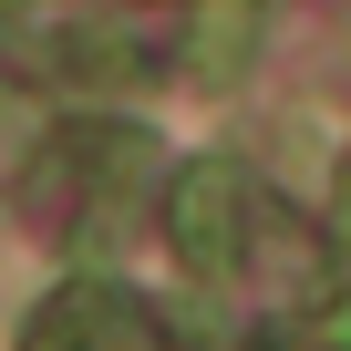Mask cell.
Instances as JSON below:
<instances>
[{
  "mask_svg": "<svg viewBox=\"0 0 351 351\" xmlns=\"http://www.w3.org/2000/svg\"><path fill=\"white\" fill-rule=\"evenodd\" d=\"M176 248H186V269H238V248H248V186H238V165H186V176H176Z\"/></svg>",
  "mask_w": 351,
  "mask_h": 351,
  "instance_id": "cell-1",
  "label": "cell"
},
{
  "mask_svg": "<svg viewBox=\"0 0 351 351\" xmlns=\"http://www.w3.org/2000/svg\"><path fill=\"white\" fill-rule=\"evenodd\" d=\"M330 248L351 258V165H341V186H330Z\"/></svg>",
  "mask_w": 351,
  "mask_h": 351,
  "instance_id": "cell-3",
  "label": "cell"
},
{
  "mask_svg": "<svg viewBox=\"0 0 351 351\" xmlns=\"http://www.w3.org/2000/svg\"><path fill=\"white\" fill-rule=\"evenodd\" d=\"M310 351H351V289H330L310 310Z\"/></svg>",
  "mask_w": 351,
  "mask_h": 351,
  "instance_id": "cell-2",
  "label": "cell"
}]
</instances>
